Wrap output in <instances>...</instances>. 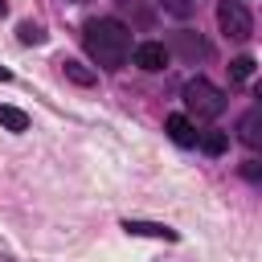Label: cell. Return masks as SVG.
<instances>
[{
	"mask_svg": "<svg viewBox=\"0 0 262 262\" xmlns=\"http://www.w3.org/2000/svg\"><path fill=\"white\" fill-rule=\"evenodd\" d=\"M225 143H229V139H225V131H201V147H205L209 156H221V151H225Z\"/></svg>",
	"mask_w": 262,
	"mask_h": 262,
	"instance_id": "obj_10",
	"label": "cell"
},
{
	"mask_svg": "<svg viewBox=\"0 0 262 262\" xmlns=\"http://www.w3.org/2000/svg\"><path fill=\"white\" fill-rule=\"evenodd\" d=\"M16 33H20V41H25V45H37V41L45 37V33H41V25H33V20H25Z\"/></svg>",
	"mask_w": 262,
	"mask_h": 262,
	"instance_id": "obj_12",
	"label": "cell"
},
{
	"mask_svg": "<svg viewBox=\"0 0 262 262\" xmlns=\"http://www.w3.org/2000/svg\"><path fill=\"white\" fill-rule=\"evenodd\" d=\"M0 127H8V131H25V127H29V115H25L20 106H0Z\"/></svg>",
	"mask_w": 262,
	"mask_h": 262,
	"instance_id": "obj_9",
	"label": "cell"
},
{
	"mask_svg": "<svg viewBox=\"0 0 262 262\" xmlns=\"http://www.w3.org/2000/svg\"><path fill=\"white\" fill-rule=\"evenodd\" d=\"M61 70H66V78H70L74 86H94V74H90L82 61H70V57H66V61H61Z\"/></svg>",
	"mask_w": 262,
	"mask_h": 262,
	"instance_id": "obj_8",
	"label": "cell"
},
{
	"mask_svg": "<svg viewBox=\"0 0 262 262\" xmlns=\"http://www.w3.org/2000/svg\"><path fill=\"white\" fill-rule=\"evenodd\" d=\"M123 229H127V233H139V237H164V242H176V229L156 225V221H127Z\"/></svg>",
	"mask_w": 262,
	"mask_h": 262,
	"instance_id": "obj_7",
	"label": "cell"
},
{
	"mask_svg": "<svg viewBox=\"0 0 262 262\" xmlns=\"http://www.w3.org/2000/svg\"><path fill=\"white\" fill-rule=\"evenodd\" d=\"M4 12H8V0H0V16H4Z\"/></svg>",
	"mask_w": 262,
	"mask_h": 262,
	"instance_id": "obj_15",
	"label": "cell"
},
{
	"mask_svg": "<svg viewBox=\"0 0 262 262\" xmlns=\"http://www.w3.org/2000/svg\"><path fill=\"white\" fill-rule=\"evenodd\" d=\"M184 106H188L196 119H217V115L225 111V94H221L213 82H205V78H192V82L184 86Z\"/></svg>",
	"mask_w": 262,
	"mask_h": 262,
	"instance_id": "obj_2",
	"label": "cell"
},
{
	"mask_svg": "<svg viewBox=\"0 0 262 262\" xmlns=\"http://www.w3.org/2000/svg\"><path fill=\"white\" fill-rule=\"evenodd\" d=\"M237 135H242V143H246V147L262 151V111H250V115H242V123H237Z\"/></svg>",
	"mask_w": 262,
	"mask_h": 262,
	"instance_id": "obj_5",
	"label": "cell"
},
{
	"mask_svg": "<svg viewBox=\"0 0 262 262\" xmlns=\"http://www.w3.org/2000/svg\"><path fill=\"white\" fill-rule=\"evenodd\" d=\"M164 127H168V135H172V139H176L180 147H192V143L201 139V135L192 131V123H188L184 115H168V123H164Z\"/></svg>",
	"mask_w": 262,
	"mask_h": 262,
	"instance_id": "obj_6",
	"label": "cell"
},
{
	"mask_svg": "<svg viewBox=\"0 0 262 262\" xmlns=\"http://www.w3.org/2000/svg\"><path fill=\"white\" fill-rule=\"evenodd\" d=\"M258 98H262V90H258Z\"/></svg>",
	"mask_w": 262,
	"mask_h": 262,
	"instance_id": "obj_16",
	"label": "cell"
},
{
	"mask_svg": "<svg viewBox=\"0 0 262 262\" xmlns=\"http://www.w3.org/2000/svg\"><path fill=\"white\" fill-rule=\"evenodd\" d=\"M217 20H221V33L229 41H246L250 37V12L242 0H221L217 4Z\"/></svg>",
	"mask_w": 262,
	"mask_h": 262,
	"instance_id": "obj_3",
	"label": "cell"
},
{
	"mask_svg": "<svg viewBox=\"0 0 262 262\" xmlns=\"http://www.w3.org/2000/svg\"><path fill=\"white\" fill-rule=\"evenodd\" d=\"M135 66H139V70H164V66H168V49H164L160 41H143V45L135 49Z\"/></svg>",
	"mask_w": 262,
	"mask_h": 262,
	"instance_id": "obj_4",
	"label": "cell"
},
{
	"mask_svg": "<svg viewBox=\"0 0 262 262\" xmlns=\"http://www.w3.org/2000/svg\"><path fill=\"white\" fill-rule=\"evenodd\" d=\"M82 41H86V53H90L98 66H106V70H119V66L131 57V33H127V25H119V20H111V16L90 20V25L82 29Z\"/></svg>",
	"mask_w": 262,
	"mask_h": 262,
	"instance_id": "obj_1",
	"label": "cell"
},
{
	"mask_svg": "<svg viewBox=\"0 0 262 262\" xmlns=\"http://www.w3.org/2000/svg\"><path fill=\"white\" fill-rule=\"evenodd\" d=\"M250 74H254V57H233V61H229V78H233V82H246Z\"/></svg>",
	"mask_w": 262,
	"mask_h": 262,
	"instance_id": "obj_11",
	"label": "cell"
},
{
	"mask_svg": "<svg viewBox=\"0 0 262 262\" xmlns=\"http://www.w3.org/2000/svg\"><path fill=\"white\" fill-rule=\"evenodd\" d=\"M242 172H246V180H262V168H258V164H246Z\"/></svg>",
	"mask_w": 262,
	"mask_h": 262,
	"instance_id": "obj_13",
	"label": "cell"
},
{
	"mask_svg": "<svg viewBox=\"0 0 262 262\" xmlns=\"http://www.w3.org/2000/svg\"><path fill=\"white\" fill-rule=\"evenodd\" d=\"M8 78H12V74H8V70H4V66H0V82H8Z\"/></svg>",
	"mask_w": 262,
	"mask_h": 262,
	"instance_id": "obj_14",
	"label": "cell"
}]
</instances>
